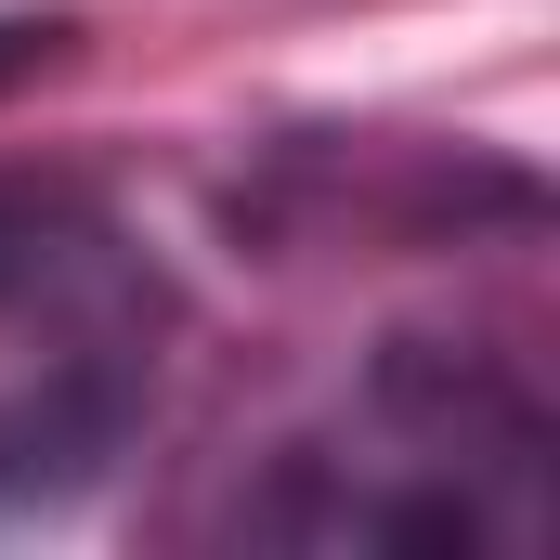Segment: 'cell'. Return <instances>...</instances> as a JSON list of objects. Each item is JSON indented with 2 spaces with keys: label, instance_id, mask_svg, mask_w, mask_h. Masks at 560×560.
I'll return each instance as SVG.
<instances>
[{
  "label": "cell",
  "instance_id": "cell-1",
  "mask_svg": "<svg viewBox=\"0 0 560 560\" xmlns=\"http://www.w3.org/2000/svg\"><path fill=\"white\" fill-rule=\"evenodd\" d=\"M548 456L560 405L522 339L495 326H378L300 418H275L183 535L209 548H456L535 560L548 548Z\"/></svg>",
  "mask_w": 560,
  "mask_h": 560
},
{
  "label": "cell",
  "instance_id": "cell-3",
  "mask_svg": "<svg viewBox=\"0 0 560 560\" xmlns=\"http://www.w3.org/2000/svg\"><path fill=\"white\" fill-rule=\"evenodd\" d=\"M79 52V26L66 13H0V92H26V79H52Z\"/></svg>",
  "mask_w": 560,
  "mask_h": 560
},
{
  "label": "cell",
  "instance_id": "cell-2",
  "mask_svg": "<svg viewBox=\"0 0 560 560\" xmlns=\"http://www.w3.org/2000/svg\"><path fill=\"white\" fill-rule=\"evenodd\" d=\"M196 300L170 248L79 170H0V522H52L131 469Z\"/></svg>",
  "mask_w": 560,
  "mask_h": 560
}]
</instances>
